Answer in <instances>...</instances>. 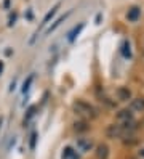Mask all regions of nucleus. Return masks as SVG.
<instances>
[{
  "label": "nucleus",
  "mask_w": 144,
  "mask_h": 159,
  "mask_svg": "<svg viewBox=\"0 0 144 159\" xmlns=\"http://www.w3.org/2000/svg\"><path fill=\"white\" fill-rule=\"evenodd\" d=\"M72 109H74L75 114H79L83 119H93V117H96V114H98L96 109L90 105V103H86L83 100H77L72 105Z\"/></svg>",
  "instance_id": "obj_1"
},
{
  "label": "nucleus",
  "mask_w": 144,
  "mask_h": 159,
  "mask_svg": "<svg viewBox=\"0 0 144 159\" xmlns=\"http://www.w3.org/2000/svg\"><path fill=\"white\" fill-rule=\"evenodd\" d=\"M117 120H119V124L131 122V120H133V113L130 109H122V111L117 113Z\"/></svg>",
  "instance_id": "obj_2"
},
{
  "label": "nucleus",
  "mask_w": 144,
  "mask_h": 159,
  "mask_svg": "<svg viewBox=\"0 0 144 159\" xmlns=\"http://www.w3.org/2000/svg\"><path fill=\"white\" fill-rule=\"evenodd\" d=\"M77 148H79L80 151H90L93 148V142L90 138H79L77 140Z\"/></svg>",
  "instance_id": "obj_3"
},
{
  "label": "nucleus",
  "mask_w": 144,
  "mask_h": 159,
  "mask_svg": "<svg viewBox=\"0 0 144 159\" xmlns=\"http://www.w3.org/2000/svg\"><path fill=\"white\" fill-rule=\"evenodd\" d=\"M96 157H98V159H107L109 157V148H107V145L101 143V145L96 146Z\"/></svg>",
  "instance_id": "obj_4"
},
{
  "label": "nucleus",
  "mask_w": 144,
  "mask_h": 159,
  "mask_svg": "<svg viewBox=\"0 0 144 159\" xmlns=\"http://www.w3.org/2000/svg\"><path fill=\"white\" fill-rule=\"evenodd\" d=\"M139 15H141V8H138V7H131L130 10H128V13H127V18H128V21L134 23V21H138Z\"/></svg>",
  "instance_id": "obj_5"
},
{
  "label": "nucleus",
  "mask_w": 144,
  "mask_h": 159,
  "mask_svg": "<svg viewBox=\"0 0 144 159\" xmlns=\"http://www.w3.org/2000/svg\"><path fill=\"white\" fill-rule=\"evenodd\" d=\"M83 26H85L83 23H80L79 26H75L74 29H72L69 34H67V40H69V42H74V40H75V37L79 35V34H80V31L83 29Z\"/></svg>",
  "instance_id": "obj_6"
},
{
  "label": "nucleus",
  "mask_w": 144,
  "mask_h": 159,
  "mask_svg": "<svg viewBox=\"0 0 144 159\" xmlns=\"http://www.w3.org/2000/svg\"><path fill=\"white\" fill-rule=\"evenodd\" d=\"M59 5H61V3H56V5H55V7L51 8V10L46 13V16L43 18V21L40 23V27H42V26H45V24H46L48 21H50V20H51V18H53L55 15H56V11H58V8H59Z\"/></svg>",
  "instance_id": "obj_7"
},
{
  "label": "nucleus",
  "mask_w": 144,
  "mask_h": 159,
  "mask_svg": "<svg viewBox=\"0 0 144 159\" xmlns=\"http://www.w3.org/2000/svg\"><path fill=\"white\" fill-rule=\"evenodd\" d=\"M131 109H134V111H144V98H134V100H131Z\"/></svg>",
  "instance_id": "obj_8"
},
{
  "label": "nucleus",
  "mask_w": 144,
  "mask_h": 159,
  "mask_svg": "<svg viewBox=\"0 0 144 159\" xmlns=\"http://www.w3.org/2000/svg\"><path fill=\"white\" fill-rule=\"evenodd\" d=\"M90 129V125L85 122V120H79V122L74 124V130L75 132H86V130Z\"/></svg>",
  "instance_id": "obj_9"
},
{
  "label": "nucleus",
  "mask_w": 144,
  "mask_h": 159,
  "mask_svg": "<svg viewBox=\"0 0 144 159\" xmlns=\"http://www.w3.org/2000/svg\"><path fill=\"white\" fill-rule=\"evenodd\" d=\"M120 52H122V55H123L125 58H130V57H131V50H130V42H128V40H123Z\"/></svg>",
  "instance_id": "obj_10"
},
{
  "label": "nucleus",
  "mask_w": 144,
  "mask_h": 159,
  "mask_svg": "<svg viewBox=\"0 0 144 159\" xmlns=\"http://www.w3.org/2000/svg\"><path fill=\"white\" fill-rule=\"evenodd\" d=\"M67 16H69V13H67V15H64V16H61L59 20H56V21H55V24H53V26H50V27H48V29L45 31V34H51V32H53V31L56 29V27H58V26H59V24H61V23H63V21L66 20Z\"/></svg>",
  "instance_id": "obj_11"
},
{
  "label": "nucleus",
  "mask_w": 144,
  "mask_h": 159,
  "mask_svg": "<svg viewBox=\"0 0 144 159\" xmlns=\"http://www.w3.org/2000/svg\"><path fill=\"white\" fill-rule=\"evenodd\" d=\"M75 154H77V153L74 151V148L67 146V148H64V151H63V159H72Z\"/></svg>",
  "instance_id": "obj_12"
},
{
  "label": "nucleus",
  "mask_w": 144,
  "mask_h": 159,
  "mask_svg": "<svg viewBox=\"0 0 144 159\" xmlns=\"http://www.w3.org/2000/svg\"><path fill=\"white\" fill-rule=\"evenodd\" d=\"M119 98L123 100V101H125V100H128V98H130V90L120 87V89H119Z\"/></svg>",
  "instance_id": "obj_13"
},
{
  "label": "nucleus",
  "mask_w": 144,
  "mask_h": 159,
  "mask_svg": "<svg viewBox=\"0 0 144 159\" xmlns=\"http://www.w3.org/2000/svg\"><path fill=\"white\" fill-rule=\"evenodd\" d=\"M32 79H34V76H29L27 77V80L24 82V85H23V93H26L29 90V87H31V84H32Z\"/></svg>",
  "instance_id": "obj_14"
},
{
  "label": "nucleus",
  "mask_w": 144,
  "mask_h": 159,
  "mask_svg": "<svg viewBox=\"0 0 144 159\" xmlns=\"http://www.w3.org/2000/svg\"><path fill=\"white\" fill-rule=\"evenodd\" d=\"M35 140H37V134L34 132V134L31 135V149H34V148H35Z\"/></svg>",
  "instance_id": "obj_15"
},
{
  "label": "nucleus",
  "mask_w": 144,
  "mask_h": 159,
  "mask_svg": "<svg viewBox=\"0 0 144 159\" xmlns=\"http://www.w3.org/2000/svg\"><path fill=\"white\" fill-rule=\"evenodd\" d=\"M34 111H35V108H31V109H29V113H27V117H26V120H29V119H31V117L34 116Z\"/></svg>",
  "instance_id": "obj_16"
},
{
  "label": "nucleus",
  "mask_w": 144,
  "mask_h": 159,
  "mask_svg": "<svg viewBox=\"0 0 144 159\" xmlns=\"http://www.w3.org/2000/svg\"><path fill=\"white\" fill-rule=\"evenodd\" d=\"M2 71H3V63L0 61V74H2Z\"/></svg>",
  "instance_id": "obj_17"
},
{
  "label": "nucleus",
  "mask_w": 144,
  "mask_h": 159,
  "mask_svg": "<svg viewBox=\"0 0 144 159\" xmlns=\"http://www.w3.org/2000/svg\"><path fill=\"white\" fill-rule=\"evenodd\" d=\"M72 159H80V157H79V154H75V156H74Z\"/></svg>",
  "instance_id": "obj_18"
},
{
  "label": "nucleus",
  "mask_w": 144,
  "mask_h": 159,
  "mask_svg": "<svg viewBox=\"0 0 144 159\" xmlns=\"http://www.w3.org/2000/svg\"><path fill=\"white\" fill-rule=\"evenodd\" d=\"M141 156H144V149H142V151H141Z\"/></svg>",
  "instance_id": "obj_19"
}]
</instances>
